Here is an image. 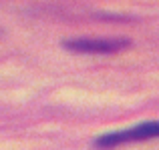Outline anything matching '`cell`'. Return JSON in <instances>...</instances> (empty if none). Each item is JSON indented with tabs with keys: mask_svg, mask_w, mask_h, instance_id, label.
<instances>
[{
	"mask_svg": "<svg viewBox=\"0 0 159 150\" xmlns=\"http://www.w3.org/2000/svg\"><path fill=\"white\" fill-rule=\"evenodd\" d=\"M127 38H77V40H65L62 46L73 52H85V54H109L129 46Z\"/></svg>",
	"mask_w": 159,
	"mask_h": 150,
	"instance_id": "7a4b0ae2",
	"label": "cell"
},
{
	"mask_svg": "<svg viewBox=\"0 0 159 150\" xmlns=\"http://www.w3.org/2000/svg\"><path fill=\"white\" fill-rule=\"evenodd\" d=\"M149 138H159V122H143L133 128L103 134L101 138L95 140V146L111 148V146H119L123 142H137V140H149Z\"/></svg>",
	"mask_w": 159,
	"mask_h": 150,
	"instance_id": "6da1fadb",
	"label": "cell"
}]
</instances>
